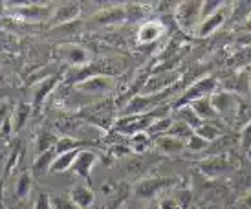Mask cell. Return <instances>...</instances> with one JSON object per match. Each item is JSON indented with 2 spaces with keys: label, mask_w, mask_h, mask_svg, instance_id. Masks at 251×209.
Segmentation results:
<instances>
[{
  "label": "cell",
  "mask_w": 251,
  "mask_h": 209,
  "mask_svg": "<svg viewBox=\"0 0 251 209\" xmlns=\"http://www.w3.org/2000/svg\"><path fill=\"white\" fill-rule=\"evenodd\" d=\"M33 209H51V196H48L46 193H41L37 196Z\"/></svg>",
  "instance_id": "f35d334b"
},
{
  "label": "cell",
  "mask_w": 251,
  "mask_h": 209,
  "mask_svg": "<svg viewBox=\"0 0 251 209\" xmlns=\"http://www.w3.org/2000/svg\"><path fill=\"white\" fill-rule=\"evenodd\" d=\"M211 103L215 106L216 116L226 119V121H233L235 116L240 112V106H242V101H240L238 96L231 94V92H224V90L215 92V94L211 96Z\"/></svg>",
  "instance_id": "7a4b0ae2"
},
{
  "label": "cell",
  "mask_w": 251,
  "mask_h": 209,
  "mask_svg": "<svg viewBox=\"0 0 251 209\" xmlns=\"http://www.w3.org/2000/svg\"><path fill=\"white\" fill-rule=\"evenodd\" d=\"M92 21L99 24V26H118L126 22V11L125 6H112L99 9L98 13L92 17Z\"/></svg>",
  "instance_id": "8fae6325"
},
{
  "label": "cell",
  "mask_w": 251,
  "mask_h": 209,
  "mask_svg": "<svg viewBox=\"0 0 251 209\" xmlns=\"http://www.w3.org/2000/svg\"><path fill=\"white\" fill-rule=\"evenodd\" d=\"M246 206L251 209V193H248V196H246Z\"/></svg>",
  "instance_id": "ee69618b"
},
{
  "label": "cell",
  "mask_w": 251,
  "mask_h": 209,
  "mask_svg": "<svg viewBox=\"0 0 251 209\" xmlns=\"http://www.w3.org/2000/svg\"><path fill=\"white\" fill-rule=\"evenodd\" d=\"M222 7H224V4L222 2H218V0H207V2H202V21L213 17L215 13H218Z\"/></svg>",
  "instance_id": "e575fe53"
},
{
  "label": "cell",
  "mask_w": 251,
  "mask_h": 209,
  "mask_svg": "<svg viewBox=\"0 0 251 209\" xmlns=\"http://www.w3.org/2000/svg\"><path fill=\"white\" fill-rule=\"evenodd\" d=\"M250 79L251 77L248 76V72H240V74H233L231 77L224 79L222 83V90L224 92H231L240 98V94H246L250 90Z\"/></svg>",
  "instance_id": "9a60e30c"
},
{
  "label": "cell",
  "mask_w": 251,
  "mask_h": 209,
  "mask_svg": "<svg viewBox=\"0 0 251 209\" xmlns=\"http://www.w3.org/2000/svg\"><path fill=\"white\" fill-rule=\"evenodd\" d=\"M22 154H24V143L19 141V143H15L13 149L9 151V158H7V163H6V174L13 173V169L17 167L19 161L22 160Z\"/></svg>",
  "instance_id": "1f68e13d"
},
{
  "label": "cell",
  "mask_w": 251,
  "mask_h": 209,
  "mask_svg": "<svg viewBox=\"0 0 251 209\" xmlns=\"http://www.w3.org/2000/svg\"><path fill=\"white\" fill-rule=\"evenodd\" d=\"M154 145L158 149V153L163 154V156H171V158L173 156H180V154H183V151H187L185 141L176 139L173 136H167V134L154 138Z\"/></svg>",
  "instance_id": "4fadbf2b"
},
{
  "label": "cell",
  "mask_w": 251,
  "mask_h": 209,
  "mask_svg": "<svg viewBox=\"0 0 251 209\" xmlns=\"http://www.w3.org/2000/svg\"><path fill=\"white\" fill-rule=\"evenodd\" d=\"M31 185H33V180H31V173L29 171H24V173L17 178L13 187V196L17 200H24L28 198V195L31 193Z\"/></svg>",
  "instance_id": "d4e9b609"
},
{
  "label": "cell",
  "mask_w": 251,
  "mask_h": 209,
  "mask_svg": "<svg viewBox=\"0 0 251 209\" xmlns=\"http://www.w3.org/2000/svg\"><path fill=\"white\" fill-rule=\"evenodd\" d=\"M13 9V15L17 19L26 22H50L51 15H53V6L48 4H9Z\"/></svg>",
  "instance_id": "5b68a950"
},
{
  "label": "cell",
  "mask_w": 251,
  "mask_h": 209,
  "mask_svg": "<svg viewBox=\"0 0 251 209\" xmlns=\"http://www.w3.org/2000/svg\"><path fill=\"white\" fill-rule=\"evenodd\" d=\"M216 90H218V81H216L215 77L213 76L200 77V79H196L195 83H191V86H187V88L183 90L181 98L176 101L175 108L193 103V101H198V99L211 98Z\"/></svg>",
  "instance_id": "6da1fadb"
},
{
  "label": "cell",
  "mask_w": 251,
  "mask_h": 209,
  "mask_svg": "<svg viewBox=\"0 0 251 209\" xmlns=\"http://www.w3.org/2000/svg\"><path fill=\"white\" fill-rule=\"evenodd\" d=\"M248 156H250V160H251V151H250V153H248Z\"/></svg>",
  "instance_id": "c3c4849f"
},
{
  "label": "cell",
  "mask_w": 251,
  "mask_h": 209,
  "mask_svg": "<svg viewBox=\"0 0 251 209\" xmlns=\"http://www.w3.org/2000/svg\"><path fill=\"white\" fill-rule=\"evenodd\" d=\"M189 106L195 110V114L202 119V121H213V119L218 118L215 106L211 103V98H203V99H198V101H193V103H189Z\"/></svg>",
  "instance_id": "d6986e66"
},
{
  "label": "cell",
  "mask_w": 251,
  "mask_h": 209,
  "mask_svg": "<svg viewBox=\"0 0 251 209\" xmlns=\"http://www.w3.org/2000/svg\"><path fill=\"white\" fill-rule=\"evenodd\" d=\"M246 29H248V31H251V17L246 21Z\"/></svg>",
  "instance_id": "f6af8a7d"
},
{
  "label": "cell",
  "mask_w": 251,
  "mask_h": 209,
  "mask_svg": "<svg viewBox=\"0 0 251 209\" xmlns=\"http://www.w3.org/2000/svg\"><path fill=\"white\" fill-rule=\"evenodd\" d=\"M59 53L66 63L72 64V66H77V68H83L90 63L88 50H84L79 44H63V46H59Z\"/></svg>",
  "instance_id": "30bf717a"
},
{
  "label": "cell",
  "mask_w": 251,
  "mask_h": 209,
  "mask_svg": "<svg viewBox=\"0 0 251 209\" xmlns=\"http://www.w3.org/2000/svg\"><path fill=\"white\" fill-rule=\"evenodd\" d=\"M198 167H200V171H202L205 176L215 178V176H218V174L233 171V169H235V163H233V160H229L227 156L220 154V156H211V158H207V160L200 161Z\"/></svg>",
  "instance_id": "ba28073f"
},
{
  "label": "cell",
  "mask_w": 251,
  "mask_h": 209,
  "mask_svg": "<svg viewBox=\"0 0 251 209\" xmlns=\"http://www.w3.org/2000/svg\"><path fill=\"white\" fill-rule=\"evenodd\" d=\"M51 209H79L70 198L63 196H51Z\"/></svg>",
  "instance_id": "74e56055"
},
{
  "label": "cell",
  "mask_w": 251,
  "mask_h": 209,
  "mask_svg": "<svg viewBox=\"0 0 251 209\" xmlns=\"http://www.w3.org/2000/svg\"><path fill=\"white\" fill-rule=\"evenodd\" d=\"M11 110H9V103H0V127L6 123V119H9Z\"/></svg>",
  "instance_id": "60d3db41"
},
{
  "label": "cell",
  "mask_w": 251,
  "mask_h": 209,
  "mask_svg": "<svg viewBox=\"0 0 251 209\" xmlns=\"http://www.w3.org/2000/svg\"><path fill=\"white\" fill-rule=\"evenodd\" d=\"M238 187H250L251 185V173H240L237 178Z\"/></svg>",
  "instance_id": "7bdbcfd3"
},
{
  "label": "cell",
  "mask_w": 251,
  "mask_h": 209,
  "mask_svg": "<svg viewBox=\"0 0 251 209\" xmlns=\"http://www.w3.org/2000/svg\"><path fill=\"white\" fill-rule=\"evenodd\" d=\"M173 123H175V118L173 116H163V118L156 119L152 125H151V129L147 131V134L149 136H163V134L169 132V129L173 127Z\"/></svg>",
  "instance_id": "f1b7e54d"
},
{
  "label": "cell",
  "mask_w": 251,
  "mask_h": 209,
  "mask_svg": "<svg viewBox=\"0 0 251 209\" xmlns=\"http://www.w3.org/2000/svg\"><path fill=\"white\" fill-rule=\"evenodd\" d=\"M193 134H195V131H193L191 127L185 125V123H181V121H176V119H175L173 127L169 129L167 136H173V138L181 139V141H185V143H187V139L191 138Z\"/></svg>",
  "instance_id": "f546056e"
},
{
  "label": "cell",
  "mask_w": 251,
  "mask_h": 209,
  "mask_svg": "<svg viewBox=\"0 0 251 209\" xmlns=\"http://www.w3.org/2000/svg\"><path fill=\"white\" fill-rule=\"evenodd\" d=\"M79 151H83V149H79ZM79 151H72V153L59 154L55 160H53V163H51V169H50V173H51V174H59V173H66L68 169H72V165H74V161H75Z\"/></svg>",
  "instance_id": "cb8c5ba5"
},
{
  "label": "cell",
  "mask_w": 251,
  "mask_h": 209,
  "mask_svg": "<svg viewBox=\"0 0 251 209\" xmlns=\"http://www.w3.org/2000/svg\"><path fill=\"white\" fill-rule=\"evenodd\" d=\"M178 178H145L134 185V195L141 200H152L160 191L173 187L178 183Z\"/></svg>",
  "instance_id": "8992f818"
},
{
  "label": "cell",
  "mask_w": 251,
  "mask_h": 209,
  "mask_svg": "<svg viewBox=\"0 0 251 209\" xmlns=\"http://www.w3.org/2000/svg\"><path fill=\"white\" fill-rule=\"evenodd\" d=\"M13 134V125H11V116H9V119H6V123L0 127V138H9Z\"/></svg>",
  "instance_id": "ab89813d"
},
{
  "label": "cell",
  "mask_w": 251,
  "mask_h": 209,
  "mask_svg": "<svg viewBox=\"0 0 251 209\" xmlns=\"http://www.w3.org/2000/svg\"><path fill=\"white\" fill-rule=\"evenodd\" d=\"M165 33V26L160 21H149L145 24H141V28L138 29V41L141 44H151L156 42L161 35Z\"/></svg>",
  "instance_id": "2e32d148"
},
{
  "label": "cell",
  "mask_w": 251,
  "mask_h": 209,
  "mask_svg": "<svg viewBox=\"0 0 251 209\" xmlns=\"http://www.w3.org/2000/svg\"><path fill=\"white\" fill-rule=\"evenodd\" d=\"M114 88V79L110 76H92L77 83V90L86 92V94H106Z\"/></svg>",
  "instance_id": "7c38bea8"
},
{
  "label": "cell",
  "mask_w": 251,
  "mask_h": 209,
  "mask_svg": "<svg viewBox=\"0 0 251 209\" xmlns=\"http://www.w3.org/2000/svg\"><path fill=\"white\" fill-rule=\"evenodd\" d=\"M121 209H126V208H121Z\"/></svg>",
  "instance_id": "816d5d0a"
},
{
  "label": "cell",
  "mask_w": 251,
  "mask_h": 209,
  "mask_svg": "<svg viewBox=\"0 0 251 209\" xmlns=\"http://www.w3.org/2000/svg\"><path fill=\"white\" fill-rule=\"evenodd\" d=\"M141 4H126L125 11H126V21H140L141 17H145V9H141Z\"/></svg>",
  "instance_id": "d590c367"
},
{
  "label": "cell",
  "mask_w": 251,
  "mask_h": 209,
  "mask_svg": "<svg viewBox=\"0 0 251 209\" xmlns=\"http://www.w3.org/2000/svg\"><path fill=\"white\" fill-rule=\"evenodd\" d=\"M81 13V4L79 2H66L53 9V15L50 19V26H66L72 24Z\"/></svg>",
  "instance_id": "9c48e42d"
},
{
  "label": "cell",
  "mask_w": 251,
  "mask_h": 209,
  "mask_svg": "<svg viewBox=\"0 0 251 209\" xmlns=\"http://www.w3.org/2000/svg\"><path fill=\"white\" fill-rule=\"evenodd\" d=\"M57 136L51 131L48 129H41L39 132L35 134V153L37 156L42 153H48L51 149H55V143H57Z\"/></svg>",
  "instance_id": "ffe728a7"
},
{
  "label": "cell",
  "mask_w": 251,
  "mask_h": 209,
  "mask_svg": "<svg viewBox=\"0 0 251 209\" xmlns=\"http://www.w3.org/2000/svg\"><path fill=\"white\" fill-rule=\"evenodd\" d=\"M0 209H6V208H4V206H2V204H0Z\"/></svg>",
  "instance_id": "681fc988"
},
{
  "label": "cell",
  "mask_w": 251,
  "mask_h": 209,
  "mask_svg": "<svg viewBox=\"0 0 251 209\" xmlns=\"http://www.w3.org/2000/svg\"><path fill=\"white\" fill-rule=\"evenodd\" d=\"M158 206H160V209H181L180 206H178V202L173 200V198H163V200L158 202Z\"/></svg>",
  "instance_id": "b9f144b4"
},
{
  "label": "cell",
  "mask_w": 251,
  "mask_h": 209,
  "mask_svg": "<svg viewBox=\"0 0 251 209\" xmlns=\"http://www.w3.org/2000/svg\"><path fill=\"white\" fill-rule=\"evenodd\" d=\"M151 145H152V138L147 132L134 134V136H130V141H128V147L134 154H145Z\"/></svg>",
  "instance_id": "4316f807"
},
{
  "label": "cell",
  "mask_w": 251,
  "mask_h": 209,
  "mask_svg": "<svg viewBox=\"0 0 251 209\" xmlns=\"http://www.w3.org/2000/svg\"><path fill=\"white\" fill-rule=\"evenodd\" d=\"M173 118H176V121H181V123H185L189 125L193 131H196L198 127L202 125L203 121L198 116L195 114V110L189 106V104H183V106H178L175 108V114H173Z\"/></svg>",
  "instance_id": "603a6c76"
},
{
  "label": "cell",
  "mask_w": 251,
  "mask_h": 209,
  "mask_svg": "<svg viewBox=\"0 0 251 209\" xmlns=\"http://www.w3.org/2000/svg\"><path fill=\"white\" fill-rule=\"evenodd\" d=\"M145 209H160V206H158V204H151V206L145 208Z\"/></svg>",
  "instance_id": "bcb514c9"
},
{
  "label": "cell",
  "mask_w": 251,
  "mask_h": 209,
  "mask_svg": "<svg viewBox=\"0 0 251 209\" xmlns=\"http://www.w3.org/2000/svg\"><path fill=\"white\" fill-rule=\"evenodd\" d=\"M98 160H99L98 153L88 151V149H83V151H79V154H77L75 161H74V165H72V171H74L77 176H81V178H84V180L90 183L92 169L98 163Z\"/></svg>",
  "instance_id": "52a82bcc"
},
{
  "label": "cell",
  "mask_w": 251,
  "mask_h": 209,
  "mask_svg": "<svg viewBox=\"0 0 251 209\" xmlns=\"http://www.w3.org/2000/svg\"><path fill=\"white\" fill-rule=\"evenodd\" d=\"M175 15L178 26L189 33L202 22V2H180Z\"/></svg>",
  "instance_id": "277c9868"
},
{
  "label": "cell",
  "mask_w": 251,
  "mask_h": 209,
  "mask_svg": "<svg viewBox=\"0 0 251 209\" xmlns=\"http://www.w3.org/2000/svg\"><path fill=\"white\" fill-rule=\"evenodd\" d=\"M250 94H251V79H250Z\"/></svg>",
  "instance_id": "7dc6e473"
},
{
  "label": "cell",
  "mask_w": 251,
  "mask_h": 209,
  "mask_svg": "<svg viewBox=\"0 0 251 209\" xmlns=\"http://www.w3.org/2000/svg\"><path fill=\"white\" fill-rule=\"evenodd\" d=\"M200 138H203L207 143H213V141H216V139L222 136V129H220V125H216V123H211V121H203L202 125L198 127L195 131Z\"/></svg>",
  "instance_id": "484cf974"
},
{
  "label": "cell",
  "mask_w": 251,
  "mask_h": 209,
  "mask_svg": "<svg viewBox=\"0 0 251 209\" xmlns=\"http://www.w3.org/2000/svg\"><path fill=\"white\" fill-rule=\"evenodd\" d=\"M185 145H187V151H191V153H202V151H205V149H209V143H207L203 138H200L196 132L187 139Z\"/></svg>",
  "instance_id": "836d02e7"
},
{
  "label": "cell",
  "mask_w": 251,
  "mask_h": 209,
  "mask_svg": "<svg viewBox=\"0 0 251 209\" xmlns=\"http://www.w3.org/2000/svg\"><path fill=\"white\" fill-rule=\"evenodd\" d=\"M57 83H59V79H57L55 76H50V77H46V79L39 81V83H35V86H33V103H31V106H33V108H41L42 104H44V101L48 99L50 94L57 88Z\"/></svg>",
  "instance_id": "5bb4252c"
},
{
  "label": "cell",
  "mask_w": 251,
  "mask_h": 209,
  "mask_svg": "<svg viewBox=\"0 0 251 209\" xmlns=\"http://www.w3.org/2000/svg\"><path fill=\"white\" fill-rule=\"evenodd\" d=\"M251 17V2H235L231 9V21L246 22Z\"/></svg>",
  "instance_id": "4dcf8cb0"
},
{
  "label": "cell",
  "mask_w": 251,
  "mask_h": 209,
  "mask_svg": "<svg viewBox=\"0 0 251 209\" xmlns=\"http://www.w3.org/2000/svg\"><path fill=\"white\" fill-rule=\"evenodd\" d=\"M248 72H250V74H251V66H250V68H248Z\"/></svg>",
  "instance_id": "f907efd6"
},
{
  "label": "cell",
  "mask_w": 251,
  "mask_h": 209,
  "mask_svg": "<svg viewBox=\"0 0 251 209\" xmlns=\"http://www.w3.org/2000/svg\"><path fill=\"white\" fill-rule=\"evenodd\" d=\"M240 145L244 149V153H250L251 151V119L240 131Z\"/></svg>",
  "instance_id": "8d00e7d4"
},
{
  "label": "cell",
  "mask_w": 251,
  "mask_h": 209,
  "mask_svg": "<svg viewBox=\"0 0 251 209\" xmlns=\"http://www.w3.org/2000/svg\"><path fill=\"white\" fill-rule=\"evenodd\" d=\"M227 11H229V9L222 7L218 13H215L213 17H209V19L202 21V22H200V26H198V29H196V35H198L200 39H205V37H209L211 33H215L216 29L220 28L222 24H226Z\"/></svg>",
  "instance_id": "e0dca14e"
},
{
  "label": "cell",
  "mask_w": 251,
  "mask_h": 209,
  "mask_svg": "<svg viewBox=\"0 0 251 209\" xmlns=\"http://www.w3.org/2000/svg\"><path fill=\"white\" fill-rule=\"evenodd\" d=\"M55 158H57L55 149H51V151H48V153L39 154V156L35 158V161H33V167H31L33 176H46V174L50 173L51 163H53Z\"/></svg>",
  "instance_id": "44dd1931"
},
{
  "label": "cell",
  "mask_w": 251,
  "mask_h": 209,
  "mask_svg": "<svg viewBox=\"0 0 251 209\" xmlns=\"http://www.w3.org/2000/svg\"><path fill=\"white\" fill-rule=\"evenodd\" d=\"M33 106L29 103H19L15 106V110L11 112V125H13V132L24 129V125L28 123L29 116H31Z\"/></svg>",
  "instance_id": "7402d4cb"
},
{
  "label": "cell",
  "mask_w": 251,
  "mask_h": 209,
  "mask_svg": "<svg viewBox=\"0 0 251 209\" xmlns=\"http://www.w3.org/2000/svg\"><path fill=\"white\" fill-rule=\"evenodd\" d=\"M180 81V74H176L175 70L169 72H154L147 77L145 84L138 96H154V94H161V92L173 88L175 83Z\"/></svg>",
  "instance_id": "3957f363"
},
{
  "label": "cell",
  "mask_w": 251,
  "mask_h": 209,
  "mask_svg": "<svg viewBox=\"0 0 251 209\" xmlns=\"http://www.w3.org/2000/svg\"><path fill=\"white\" fill-rule=\"evenodd\" d=\"M229 66L233 68H250L251 66V46L250 48H244L242 52L235 53V57L229 59Z\"/></svg>",
  "instance_id": "d6a6232c"
},
{
  "label": "cell",
  "mask_w": 251,
  "mask_h": 209,
  "mask_svg": "<svg viewBox=\"0 0 251 209\" xmlns=\"http://www.w3.org/2000/svg\"><path fill=\"white\" fill-rule=\"evenodd\" d=\"M68 198H70L79 209H88L96 202V193H94L88 185H75V187L70 189Z\"/></svg>",
  "instance_id": "ac0fdd59"
},
{
  "label": "cell",
  "mask_w": 251,
  "mask_h": 209,
  "mask_svg": "<svg viewBox=\"0 0 251 209\" xmlns=\"http://www.w3.org/2000/svg\"><path fill=\"white\" fill-rule=\"evenodd\" d=\"M79 149H84V141H79V139L70 138V136H63V138L57 139L55 143L57 156L64 153H72V151H79Z\"/></svg>",
  "instance_id": "83f0119b"
}]
</instances>
